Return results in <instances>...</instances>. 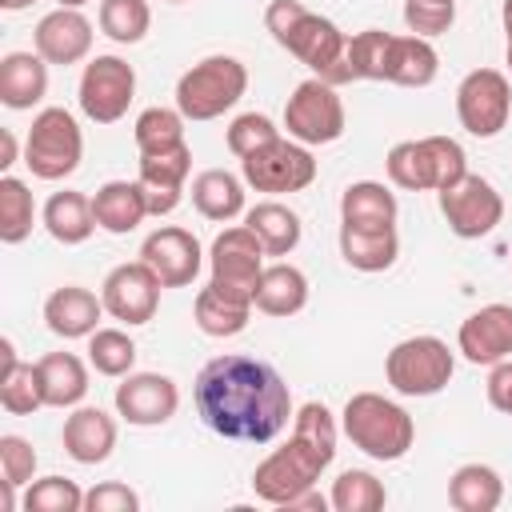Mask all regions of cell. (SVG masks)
Instances as JSON below:
<instances>
[{
	"label": "cell",
	"mask_w": 512,
	"mask_h": 512,
	"mask_svg": "<svg viewBox=\"0 0 512 512\" xmlns=\"http://www.w3.org/2000/svg\"><path fill=\"white\" fill-rule=\"evenodd\" d=\"M192 400H196L200 420L216 436L244 440V444L276 440L296 416L284 376L268 360L240 356V352L212 356L196 372Z\"/></svg>",
	"instance_id": "obj_1"
},
{
	"label": "cell",
	"mask_w": 512,
	"mask_h": 512,
	"mask_svg": "<svg viewBox=\"0 0 512 512\" xmlns=\"http://www.w3.org/2000/svg\"><path fill=\"white\" fill-rule=\"evenodd\" d=\"M336 416L328 412V404L308 400L296 408L292 416V432L280 448H272L256 472H252V492L256 500L272 504V508H288L300 492L316 488L320 472L336 460Z\"/></svg>",
	"instance_id": "obj_2"
},
{
	"label": "cell",
	"mask_w": 512,
	"mask_h": 512,
	"mask_svg": "<svg viewBox=\"0 0 512 512\" xmlns=\"http://www.w3.org/2000/svg\"><path fill=\"white\" fill-rule=\"evenodd\" d=\"M264 28L288 56H296L304 68H312V76H320L324 84L340 88L352 80L348 32H340L328 16L304 8L300 0H272L264 12Z\"/></svg>",
	"instance_id": "obj_3"
},
{
	"label": "cell",
	"mask_w": 512,
	"mask_h": 512,
	"mask_svg": "<svg viewBox=\"0 0 512 512\" xmlns=\"http://www.w3.org/2000/svg\"><path fill=\"white\" fill-rule=\"evenodd\" d=\"M340 428L352 440V448H360L372 460H400L408 456V448L416 444V420L388 396L380 392H356L348 396L344 412H340Z\"/></svg>",
	"instance_id": "obj_4"
},
{
	"label": "cell",
	"mask_w": 512,
	"mask_h": 512,
	"mask_svg": "<svg viewBox=\"0 0 512 512\" xmlns=\"http://www.w3.org/2000/svg\"><path fill=\"white\" fill-rule=\"evenodd\" d=\"M384 172L404 192H444L468 176V156L452 136H420L392 144Z\"/></svg>",
	"instance_id": "obj_5"
},
{
	"label": "cell",
	"mask_w": 512,
	"mask_h": 512,
	"mask_svg": "<svg viewBox=\"0 0 512 512\" xmlns=\"http://www.w3.org/2000/svg\"><path fill=\"white\" fill-rule=\"evenodd\" d=\"M248 92V68L236 56H204L176 80V108L184 120H216Z\"/></svg>",
	"instance_id": "obj_6"
},
{
	"label": "cell",
	"mask_w": 512,
	"mask_h": 512,
	"mask_svg": "<svg viewBox=\"0 0 512 512\" xmlns=\"http://www.w3.org/2000/svg\"><path fill=\"white\" fill-rule=\"evenodd\" d=\"M84 156V132L68 108H40L32 116V128L24 136V164L36 180H64L80 168Z\"/></svg>",
	"instance_id": "obj_7"
},
{
	"label": "cell",
	"mask_w": 512,
	"mask_h": 512,
	"mask_svg": "<svg viewBox=\"0 0 512 512\" xmlns=\"http://www.w3.org/2000/svg\"><path fill=\"white\" fill-rule=\"evenodd\" d=\"M456 356L440 336H408L384 356V380L400 396H436L448 388Z\"/></svg>",
	"instance_id": "obj_8"
},
{
	"label": "cell",
	"mask_w": 512,
	"mask_h": 512,
	"mask_svg": "<svg viewBox=\"0 0 512 512\" xmlns=\"http://www.w3.org/2000/svg\"><path fill=\"white\" fill-rule=\"evenodd\" d=\"M264 244L256 240V232L248 224L224 228L212 248H208V284H216L220 292L256 304V284L264 276Z\"/></svg>",
	"instance_id": "obj_9"
},
{
	"label": "cell",
	"mask_w": 512,
	"mask_h": 512,
	"mask_svg": "<svg viewBox=\"0 0 512 512\" xmlns=\"http://www.w3.org/2000/svg\"><path fill=\"white\" fill-rule=\"evenodd\" d=\"M512 116V84L496 68H472L456 88V120L468 136L492 140L508 128Z\"/></svg>",
	"instance_id": "obj_10"
},
{
	"label": "cell",
	"mask_w": 512,
	"mask_h": 512,
	"mask_svg": "<svg viewBox=\"0 0 512 512\" xmlns=\"http://www.w3.org/2000/svg\"><path fill=\"white\" fill-rule=\"evenodd\" d=\"M344 100L336 96L332 84H324L320 76H308L292 88L288 104H284V128L292 140L300 144H332L344 136Z\"/></svg>",
	"instance_id": "obj_11"
},
{
	"label": "cell",
	"mask_w": 512,
	"mask_h": 512,
	"mask_svg": "<svg viewBox=\"0 0 512 512\" xmlns=\"http://www.w3.org/2000/svg\"><path fill=\"white\" fill-rule=\"evenodd\" d=\"M240 176L248 188L268 192V196H284V192H304L316 180V160L308 152V144L280 136L264 148H256L252 156L240 160Z\"/></svg>",
	"instance_id": "obj_12"
},
{
	"label": "cell",
	"mask_w": 512,
	"mask_h": 512,
	"mask_svg": "<svg viewBox=\"0 0 512 512\" xmlns=\"http://www.w3.org/2000/svg\"><path fill=\"white\" fill-rule=\"evenodd\" d=\"M136 96V68L120 56H92L80 72V112L92 124H116Z\"/></svg>",
	"instance_id": "obj_13"
},
{
	"label": "cell",
	"mask_w": 512,
	"mask_h": 512,
	"mask_svg": "<svg viewBox=\"0 0 512 512\" xmlns=\"http://www.w3.org/2000/svg\"><path fill=\"white\" fill-rule=\"evenodd\" d=\"M440 196V216L448 220V228L460 240H480L488 232H496V224L504 220V196L496 192L492 180L468 172L460 184L436 192Z\"/></svg>",
	"instance_id": "obj_14"
},
{
	"label": "cell",
	"mask_w": 512,
	"mask_h": 512,
	"mask_svg": "<svg viewBox=\"0 0 512 512\" xmlns=\"http://www.w3.org/2000/svg\"><path fill=\"white\" fill-rule=\"evenodd\" d=\"M160 280L156 272L144 264V260H132V264H116L104 284H100V300H104V312L128 328L136 324H148L160 308Z\"/></svg>",
	"instance_id": "obj_15"
},
{
	"label": "cell",
	"mask_w": 512,
	"mask_h": 512,
	"mask_svg": "<svg viewBox=\"0 0 512 512\" xmlns=\"http://www.w3.org/2000/svg\"><path fill=\"white\" fill-rule=\"evenodd\" d=\"M112 404H116L120 420H128L136 428H156V424H168L176 416L180 388L164 372H128V376H120Z\"/></svg>",
	"instance_id": "obj_16"
},
{
	"label": "cell",
	"mask_w": 512,
	"mask_h": 512,
	"mask_svg": "<svg viewBox=\"0 0 512 512\" xmlns=\"http://www.w3.org/2000/svg\"><path fill=\"white\" fill-rule=\"evenodd\" d=\"M140 260L156 272V280L164 288H188L200 276V268H204V248H200V240L188 228L160 224L156 232L144 236Z\"/></svg>",
	"instance_id": "obj_17"
},
{
	"label": "cell",
	"mask_w": 512,
	"mask_h": 512,
	"mask_svg": "<svg viewBox=\"0 0 512 512\" xmlns=\"http://www.w3.org/2000/svg\"><path fill=\"white\" fill-rule=\"evenodd\" d=\"M456 352L468 364H496L512 356V304L476 308L456 332Z\"/></svg>",
	"instance_id": "obj_18"
},
{
	"label": "cell",
	"mask_w": 512,
	"mask_h": 512,
	"mask_svg": "<svg viewBox=\"0 0 512 512\" xmlns=\"http://www.w3.org/2000/svg\"><path fill=\"white\" fill-rule=\"evenodd\" d=\"M192 172V148L180 144V148H168V152H148L140 156V188H144V204H148V216H168L176 204H180V192H184V180Z\"/></svg>",
	"instance_id": "obj_19"
},
{
	"label": "cell",
	"mask_w": 512,
	"mask_h": 512,
	"mask_svg": "<svg viewBox=\"0 0 512 512\" xmlns=\"http://www.w3.org/2000/svg\"><path fill=\"white\" fill-rule=\"evenodd\" d=\"M32 44H36V52L48 64L68 68V64L88 60V52H92V24H88V16L80 8H56V12L40 16V24L32 32Z\"/></svg>",
	"instance_id": "obj_20"
},
{
	"label": "cell",
	"mask_w": 512,
	"mask_h": 512,
	"mask_svg": "<svg viewBox=\"0 0 512 512\" xmlns=\"http://www.w3.org/2000/svg\"><path fill=\"white\" fill-rule=\"evenodd\" d=\"M60 444H64V452H68L76 464H104V460L112 456V448H116V420H112L104 408L76 404V408L64 416Z\"/></svg>",
	"instance_id": "obj_21"
},
{
	"label": "cell",
	"mask_w": 512,
	"mask_h": 512,
	"mask_svg": "<svg viewBox=\"0 0 512 512\" xmlns=\"http://www.w3.org/2000/svg\"><path fill=\"white\" fill-rule=\"evenodd\" d=\"M100 316H104V300L92 288H80V284H64L44 300V324L60 340L92 336L100 328Z\"/></svg>",
	"instance_id": "obj_22"
},
{
	"label": "cell",
	"mask_w": 512,
	"mask_h": 512,
	"mask_svg": "<svg viewBox=\"0 0 512 512\" xmlns=\"http://www.w3.org/2000/svg\"><path fill=\"white\" fill-rule=\"evenodd\" d=\"M48 96V60L40 52H8L0 60V104L24 112Z\"/></svg>",
	"instance_id": "obj_23"
},
{
	"label": "cell",
	"mask_w": 512,
	"mask_h": 512,
	"mask_svg": "<svg viewBox=\"0 0 512 512\" xmlns=\"http://www.w3.org/2000/svg\"><path fill=\"white\" fill-rule=\"evenodd\" d=\"M440 72V56L424 36H392L384 56V80L400 88H428Z\"/></svg>",
	"instance_id": "obj_24"
},
{
	"label": "cell",
	"mask_w": 512,
	"mask_h": 512,
	"mask_svg": "<svg viewBox=\"0 0 512 512\" xmlns=\"http://www.w3.org/2000/svg\"><path fill=\"white\" fill-rule=\"evenodd\" d=\"M92 212H96V228H104L112 236H128L148 216L140 180H108V184H100L96 196H92Z\"/></svg>",
	"instance_id": "obj_25"
},
{
	"label": "cell",
	"mask_w": 512,
	"mask_h": 512,
	"mask_svg": "<svg viewBox=\"0 0 512 512\" xmlns=\"http://www.w3.org/2000/svg\"><path fill=\"white\" fill-rule=\"evenodd\" d=\"M396 196L380 180H356L340 196V224L352 228H396Z\"/></svg>",
	"instance_id": "obj_26"
},
{
	"label": "cell",
	"mask_w": 512,
	"mask_h": 512,
	"mask_svg": "<svg viewBox=\"0 0 512 512\" xmlns=\"http://www.w3.org/2000/svg\"><path fill=\"white\" fill-rule=\"evenodd\" d=\"M340 256L356 272H384L400 256V236H396V228H352V224H340Z\"/></svg>",
	"instance_id": "obj_27"
},
{
	"label": "cell",
	"mask_w": 512,
	"mask_h": 512,
	"mask_svg": "<svg viewBox=\"0 0 512 512\" xmlns=\"http://www.w3.org/2000/svg\"><path fill=\"white\" fill-rule=\"evenodd\" d=\"M308 304V276L296 264H264V276L256 284V312L264 316H296Z\"/></svg>",
	"instance_id": "obj_28"
},
{
	"label": "cell",
	"mask_w": 512,
	"mask_h": 512,
	"mask_svg": "<svg viewBox=\"0 0 512 512\" xmlns=\"http://www.w3.org/2000/svg\"><path fill=\"white\" fill-rule=\"evenodd\" d=\"M192 204L204 220H216V224H228L236 220L244 208V176H232L228 168H208L192 180Z\"/></svg>",
	"instance_id": "obj_29"
},
{
	"label": "cell",
	"mask_w": 512,
	"mask_h": 512,
	"mask_svg": "<svg viewBox=\"0 0 512 512\" xmlns=\"http://www.w3.org/2000/svg\"><path fill=\"white\" fill-rule=\"evenodd\" d=\"M252 308L256 304H244L228 292H220L216 284H204L192 300V320L204 336H216V340H228V336H240L252 320Z\"/></svg>",
	"instance_id": "obj_30"
},
{
	"label": "cell",
	"mask_w": 512,
	"mask_h": 512,
	"mask_svg": "<svg viewBox=\"0 0 512 512\" xmlns=\"http://www.w3.org/2000/svg\"><path fill=\"white\" fill-rule=\"evenodd\" d=\"M36 368L48 408H76L88 396V368L76 352H48L36 360Z\"/></svg>",
	"instance_id": "obj_31"
},
{
	"label": "cell",
	"mask_w": 512,
	"mask_h": 512,
	"mask_svg": "<svg viewBox=\"0 0 512 512\" xmlns=\"http://www.w3.org/2000/svg\"><path fill=\"white\" fill-rule=\"evenodd\" d=\"M504 500V480L492 464H460L448 476V504L456 512H496Z\"/></svg>",
	"instance_id": "obj_32"
},
{
	"label": "cell",
	"mask_w": 512,
	"mask_h": 512,
	"mask_svg": "<svg viewBox=\"0 0 512 512\" xmlns=\"http://www.w3.org/2000/svg\"><path fill=\"white\" fill-rule=\"evenodd\" d=\"M44 228L56 244H84L96 232V212H92V196L84 192H52L44 204Z\"/></svg>",
	"instance_id": "obj_33"
},
{
	"label": "cell",
	"mask_w": 512,
	"mask_h": 512,
	"mask_svg": "<svg viewBox=\"0 0 512 512\" xmlns=\"http://www.w3.org/2000/svg\"><path fill=\"white\" fill-rule=\"evenodd\" d=\"M244 224L256 232V240L264 244L268 256H288V252L300 244V236H304L300 216H296L288 204H280V200H260V204H252V208L244 212Z\"/></svg>",
	"instance_id": "obj_34"
},
{
	"label": "cell",
	"mask_w": 512,
	"mask_h": 512,
	"mask_svg": "<svg viewBox=\"0 0 512 512\" xmlns=\"http://www.w3.org/2000/svg\"><path fill=\"white\" fill-rule=\"evenodd\" d=\"M184 112L180 108H144L140 116H136V128H132V140H136V148H140V156H148V152H168V148H180V144H188L184 140Z\"/></svg>",
	"instance_id": "obj_35"
},
{
	"label": "cell",
	"mask_w": 512,
	"mask_h": 512,
	"mask_svg": "<svg viewBox=\"0 0 512 512\" xmlns=\"http://www.w3.org/2000/svg\"><path fill=\"white\" fill-rule=\"evenodd\" d=\"M0 408L8 416H32L44 404V384H40V368L36 364H8L0 368Z\"/></svg>",
	"instance_id": "obj_36"
},
{
	"label": "cell",
	"mask_w": 512,
	"mask_h": 512,
	"mask_svg": "<svg viewBox=\"0 0 512 512\" xmlns=\"http://www.w3.org/2000/svg\"><path fill=\"white\" fill-rule=\"evenodd\" d=\"M328 504L336 512H380L388 504V492L384 484L364 472V468H348L332 480V492H328Z\"/></svg>",
	"instance_id": "obj_37"
},
{
	"label": "cell",
	"mask_w": 512,
	"mask_h": 512,
	"mask_svg": "<svg viewBox=\"0 0 512 512\" xmlns=\"http://www.w3.org/2000/svg\"><path fill=\"white\" fill-rule=\"evenodd\" d=\"M100 32L116 44H140L152 28V8L148 0H100Z\"/></svg>",
	"instance_id": "obj_38"
},
{
	"label": "cell",
	"mask_w": 512,
	"mask_h": 512,
	"mask_svg": "<svg viewBox=\"0 0 512 512\" xmlns=\"http://www.w3.org/2000/svg\"><path fill=\"white\" fill-rule=\"evenodd\" d=\"M88 364L100 372V376H128L132 364H136V340L124 332V328H96L88 336Z\"/></svg>",
	"instance_id": "obj_39"
},
{
	"label": "cell",
	"mask_w": 512,
	"mask_h": 512,
	"mask_svg": "<svg viewBox=\"0 0 512 512\" xmlns=\"http://www.w3.org/2000/svg\"><path fill=\"white\" fill-rule=\"evenodd\" d=\"M32 220H36V204H32L28 184L16 176H0V240L4 244L28 240Z\"/></svg>",
	"instance_id": "obj_40"
},
{
	"label": "cell",
	"mask_w": 512,
	"mask_h": 512,
	"mask_svg": "<svg viewBox=\"0 0 512 512\" xmlns=\"http://www.w3.org/2000/svg\"><path fill=\"white\" fill-rule=\"evenodd\" d=\"M24 508L28 512H80L84 508V488L68 476H44V480L28 484Z\"/></svg>",
	"instance_id": "obj_41"
},
{
	"label": "cell",
	"mask_w": 512,
	"mask_h": 512,
	"mask_svg": "<svg viewBox=\"0 0 512 512\" xmlns=\"http://www.w3.org/2000/svg\"><path fill=\"white\" fill-rule=\"evenodd\" d=\"M388 40H392V32H380V28H364V32H352L348 36V68H352V80H384Z\"/></svg>",
	"instance_id": "obj_42"
},
{
	"label": "cell",
	"mask_w": 512,
	"mask_h": 512,
	"mask_svg": "<svg viewBox=\"0 0 512 512\" xmlns=\"http://www.w3.org/2000/svg\"><path fill=\"white\" fill-rule=\"evenodd\" d=\"M224 140H228V152L244 160V156H252L256 148L280 140V128H276L272 116H264V112H244V116H236V120L228 124Z\"/></svg>",
	"instance_id": "obj_43"
},
{
	"label": "cell",
	"mask_w": 512,
	"mask_h": 512,
	"mask_svg": "<svg viewBox=\"0 0 512 512\" xmlns=\"http://www.w3.org/2000/svg\"><path fill=\"white\" fill-rule=\"evenodd\" d=\"M456 20V0H404V24L412 36H444Z\"/></svg>",
	"instance_id": "obj_44"
},
{
	"label": "cell",
	"mask_w": 512,
	"mask_h": 512,
	"mask_svg": "<svg viewBox=\"0 0 512 512\" xmlns=\"http://www.w3.org/2000/svg\"><path fill=\"white\" fill-rule=\"evenodd\" d=\"M0 472H4V484L12 488H24L32 484V472H36V448L24 440V436H0Z\"/></svg>",
	"instance_id": "obj_45"
},
{
	"label": "cell",
	"mask_w": 512,
	"mask_h": 512,
	"mask_svg": "<svg viewBox=\"0 0 512 512\" xmlns=\"http://www.w3.org/2000/svg\"><path fill=\"white\" fill-rule=\"evenodd\" d=\"M84 508L88 512H136L140 496L128 484H120V480H104V484L84 492Z\"/></svg>",
	"instance_id": "obj_46"
},
{
	"label": "cell",
	"mask_w": 512,
	"mask_h": 512,
	"mask_svg": "<svg viewBox=\"0 0 512 512\" xmlns=\"http://www.w3.org/2000/svg\"><path fill=\"white\" fill-rule=\"evenodd\" d=\"M488 404L496 408V412H504V416H512V356H504V360H496L492 364V372H488Z\"/></svg>",
	"instance_id": "obj_47"
},
{
	"label": "cell",
	"mask_w": 512,
	"mask_h": 512,
	"mask_svg": "<svg viewBox=\"0 0 512 512\" xmlns=\"http://www.w3.org/2000/svg\"><path fill=\"white\" fill-rule=\"evenodd\" d=\"M16 164V132L4 128L0 132V168H12Z\"/></svg>",
	"instance_id": "obj_48"
},
{
	"label": "cell",
	"mask_w": 512,
	"mask_h": 512,
	"mask_svg": "<svg viewBox=\"0 0 512 512\" xmlns=\"http://www.w3.org/2000/svg\"><path fill=\"white\" fill-rule=\"evenodd\" d=\"M4 4V12H24L28 4H36V0H0Z\"/></svg>",
	"instance_id": "obj_49"
},
{
	"label": "cell",
	"mask_w": 512,
	"mask_h": 512,
	"mask_svg": "<svg viewBox=\"0 0 512 512\" xmlns=\"http://www.w3.org/2000/svg\"><path fill=\"white\" fill-rule=\"evenodd\" d=\"M504 32H508V48H504V60H508V72H512V20H504Z\"/></svg>",
	"instance_id": "obj_50"
},
{
	"label": "cell",
	"mask_w": 512,
	"mask_h": 512,
	"mask_svg": "<svg viewBox=\"0 0 512 512\" xmlns=\"http://www.w3.org/2000/svg\"><path fill=\"white\" fill-rule=\"evenodd\" d=\"M500 20H512V0H504V8H500Z\"/></svg>",
	"instance_id": "obj_51"
},
{
	"label": "cell",
	"mask_w": 512,
	"mask_h": 512,
	"mask_svg": "<svg viewBox=\"0 0 512 512\" xmlns=\"http://www.w3.org/2000/svg\"><path fill=\"white\" fill-rule=\"evenodd\" d=\"M88 0H60V8H84Z\"/></svg>",
	"instance_id": "obj_52"
},
{
	"label": "cell",
	"mask_w": 512,
	"mask_h": 512,
	"mask_svg": "<svg viewBox=\"0 0 512 512\" xmlns=\"http://www.w3.org/2000/svg\"><path fill=\"white\" fill-rule=\"evenodd\" d=\"M168 4H184V0H168Z\"/></svg>",
	"instance_id": "obj_53"
}]
</instances>
